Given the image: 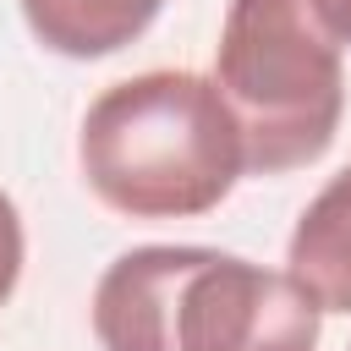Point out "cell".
I'll return each mask as SVG.
<instances>
[{
	"instance_id": "ba28073f",
	"label": "cell",
	"mask_w": 351,
	"mask_h": 351,
	"mask_svg": "<svg viewBox=\"0 0 351 351\" xmlns=\"http://www.w3.org/2000/svg\"><path fill=\"white\" fill-rule=\"evenodd\" d=\"M318 340H285V346H269V351H313Z\"/></svg>"
},
{
	"instance_id": "8992f818",
	"label": "cell",
	"mask_w": 351,
	"mask_h": 351,
	"mask_svg": "<svg viewBox=\"0 0 351 351\" xmlns=\"http://www.w3.org/2000/svg\"><path fill=\"white\" fill-rule=\"evenodd\" d=\"M22 258H27L22 214H16L11 192H0V307L11 302V291H16V280H22Z\"/></svg>"
},
{
	"instance_id": "7a4b0ae2",
	"label": "cell",
	"mask_w": 351,
	"mask_h": 351,
	"mask_svg": "<svg viewBox=\"0 0 351 351\" xmlns=\"http://www.w3.org/2000/svg\"><path fill=\"white\" fill-rule=\"evenodd\" d=\"M99 351H269L318 340V307L285 269L219 247H132L93 285Z\"/></svg>"
},
{
	"instance_id": "277c9868",
	"label": "cell",
	"mask_w": 351,
	"mask_h": 351,
	"mask_svg": "<svg viewBox=\"0 0 351 351\" xmlns=\"http://www.w3.org/2000/svg\"><path fill=\"white\" fill-rule=\"evenodd\" d=\"M285 274L318 313H351V165L302 208L285 241Z\"/></svg>"
},
{
	"instance_id": "3957f363",
	"label": "cell",
	"mask_w": 351,
	"mask_h": 351,
	"mask_svg": "<svg viewBox=\"0 0 351 351\" xmlns=\"http://www.w3.org/2000/svg\"><path fill=\"white\" fill-rule=\"evenodd\" d=\"M214 82L241 121L247 176H285L329 154L346 115V44L313 0H230Z\"/></svg>"
},
{
	"instance_id": "6da1fadb",
	"label": "cell",
	"mask_w": 351,
	"mask_h": 351,
	"mask_svg": "<svg viewBox=\"0 0 351 351\" xmlns=\"http://www.w3.org/2000/svg\"><path fill=\"white\" fill-rule=\"evenodd\" d=\"M77 165L88 192L126 219H197L247 176V143L214 77L159 66L88 104Z\"/></svg>"
},
{
	"instance_id": "52a82bcc",
	"label": "cell",
	"mask_w": 351,
	"mask_h": 351,
	"mask_svg": "<svg viewBox=\"0 0 351 351\" xmlns=\"http://www.w3.org/2000/svg\"><path fill=\"white\" fill-rule=\"evenodd\" d=\"M313 5H318L324 27H329L340 44H351V0H313Z\"/></svg>"
},
{
	"instance_id": "5b68a950",
	"label": "cell",
	"mask_w": 351,
	"mask_h": 351,
	"mask_svg": "<svg viewBox=\"0 0 351 351\" xmlns=\"http://www.w3.org/2000/svg\"><path fill=\"white\" fill-rule=\"evenodd\" d=\"M16 5L44 49L66 60H99L137 44L165 0H16Z\"/></svg>"
}]
</instances>
